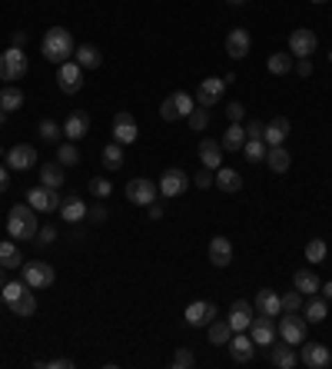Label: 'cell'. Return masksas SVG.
I'll return each mask as SVG.
<instances>
[{"label": "cell", "mask_w": 332, "mask_h": 369, "mask_svg": "<svg viewBox=\"0 0 332 369\" xmlns=\"http://www.w3.org/2000/svg\"><path fill=\"white\" fill-rule=\"evenodd\" d=\"M319 47V37L309 27H299V31L289 33V54L292 57H313Z\"/></svg>", "instance_id": "14"}, {"label": "cell", "mask_w": 332, "mask_h": 369, "mask_svg": "<svg viewBox=\"0 0 332 369\" xmlns=\"http://www.w3.org/2000/svg\"><path fill=\"white\" fill-rule=\"evenodd\" d=\"M3 117H7V113H3V110H0V126H3Z\"/></svg>", "instance_id": "62"}, {"label": "cell", "mask_w": 332, "mask_h": 369, "mask_svg": "<svg viewBox=\"0 0 332 369\" xmlns=\"http://www.w3.org/2000/svg\"><path fill=\"white\" fill-rule=\"evenodd\" d=\"M20 270H24V283H27L31 290H47V286H53V279H57L53 266H50V263H44V260L24 263Z\"/></svg>", "instance_id": "6"}, {"label": "cell", "mask_w": 332, "mask_h": 369, "mask_svg": "<svg viewBox=\"0 0 332 369\" xmlns=\"http://www.w3.org/2000/svg\"><path fill=\"white\" fill-rule=\"evenodd\" d=\"M74 33L67 31V27H50V31L44 33V40H40V54H44L50 63H67V60H74Z\"/></svg>", "instance_id": "1"}, {"label": "cell", "mask_w": 332, "mask_h": 369, "mask_svg": "<svg viewBox=\"0 0 332 369\" xmlns=\"http://www.w3.org/2000/svg\"><path fill=\"white\" fill-rule=\"evenodd\" d=\"M87 190H90V193H93V197H97V200H106L113 186H110V180H106V177H93V180H90V186H87Z\"/></svg>", "instance_id": "48"}, {"label": "cell", "mask_w": 332, "mask_h": 369, "mask_svg": "<svg viewBox=\"0 0 332 369\" xmlns=\"http://www.w3.org/2000/svg\"><path fill=\"white\" fill-rule=\"evenodd\" d=\"M229 356H233L236 363H249V359L256 356L253 336H249V333H233V339H229Z\"/></svg>", "instance_id": "23"}, {"label": "cell", "mask_w": 332, "mask_h": 369, "mask_svg": "<svg viewBox=\"0 0 332 369\" xmlns=\"http://www.w3.org/2000/svg\"><path fill=\"white\" fill-rule=\"evenodd\" d=\"M263 126H266L263 120H249L246 123V140H259L263 137Z\"/></svg>", "instance_id": "53"}, {"label": "cell", "mask_w": 332, "mask_h": 369, "mask_svg": "<svg viewBox=\"0 0 332 369\" xmlns=\"http://www.w3.org/2000/svg\"><path fill=\"white\" fill-rule=\"evenodd\" d=\"M27 290H31V286H27L24 279H14V283H3V290H0V296H3V303L10 306V303H14L17 296H20V293H27Z\"/></svg>", "instance_id": "45"}, {"label": "cell", "mask_w": 332, "mask_h": 369, "mask_svg": "<svg viewBox=\"0 0 332 369\" xmlns=\"http://www.w3.org/2000/svg\"><path fill=\"white\" fill-rule=\"evenodd\" d=\"M223 154H226V150H223V143H219V140H213V137L199 140V163H203L206 170L216 173V170L223 167Z\"/></svg>", "instance_id": "18"}, {"label": "cell", "mask_w": 332, "mask_h": 369, "mask_svg": "<svg viewBox=\"0 0 332 369\" xmlns=\"http://www.w3.org/2000/svg\"><path fill=\"white\" fill-rule=\"evenodd\" d=\"M246 333H249V336H253V343H256V346H263V350H269L272 343L279 339L272 316H263V313H256V316H253V323H249V329H246Z\"/></svg>", "instance_id": "11"}, {"label": "cell", "mask_w": 332, "mask_h": 369, "mask_svg": "<svg viewBox=\"0 0 332 369\" xmlns=\"http://www.w3.org/2000/svg\"><path fill=\"white\" fill-rule=\"evenodd\" d=\"M27 70H31V63H27L24 47H10V50H3V54H0V80H3V83H10V80H24V77H27Z\"/></svg>", "instance_id": "3"}, {"label": "cell", "mask_w": 332, "mask_h": 369, "mask_svg": "<svg viewBox=\"0 0 332 369\" xmlns=\"http://www.w3.org/2000/svg\"><path fill=\"white\" fill-rule=\"evenodd\" d=\"M229 3H233V7H242V3H246V0H229Z\"/></svg>", "instance_id": "61"}, {"label": "cell", "mask_w": 332, "mask_h": 369, "mask_svg": "<svg viewBox=\"0 0 332 369\" xmlns=\"http://www.w3.org/2000/svg\"><path fill=\"white\" fill-rule=\"evenodd\" d=\"M147 210H150V220H163V206L160 203H150Z\"/></svg>", "instance_id": "57"}, {"label": "cell", "mask_w": 332, "mask_h": 369, "mask_svg": "<svg viewBox=\"0 0 332 369\" xmlns=\"http://www.w3.org/2000/svg\"><path fill=\"white\" fill-rule=\"evenodd\" d=\"M37 133H40V140H44V143H60L63 126H60L57 120H40V126H37Z\"/></svg>", "instance_id": "42"}, {"label": "cell", "mask_w": 332, "mask_h": 369, "mask_svg": "<svg viewBox=\"0 0 332 369\" xmlns=\"http://www.w3.org/2000/svg\"><path fill=\"white\" fill-rule=\"evenodd\" d=\"M249 47H253V37H249L246 27H233V31L226 33V54L233 60H242V57L249 54Z\"/></svg>", "instance_id": "22"}, {"label": "cell", "mask_w": 332, "mask_h": 369, "mask_svg": "<svg viewBox=\"0 0 332 369\" xmlns=\"http://www.w3.org/2000/svg\"><path fill=\"white\" fill-rule=\"evenodd\" d=\"M206 336H210L213 346H229V339H233V326H229L226 320H213V323L206 326Z\"/></svg>", "instance_id": "36"}, {"label": "cell", "mask_w": 332, "mask_h": 369, "mask_svg": "<svg viewBox=\"0 0 332 369\" xmlns=\"http://www.w3.org/2000/svg\"><path fill=\"white\" fill-rule=\"evenodd\" d=\"M313 3H329V0H313Z\"/></svg>", "instance_id": "63"}, {"label": "cell", "mask_w": 332, "mask_h": 369, "mask_svg": "<svg viewBox=\"0 0 332 369\" xmlns=\"http://www.w3.org/2000/svg\"><path fill=\"white\" fill-rule=\"evenodd\" d=\"M306 329H309V323H306V316L299 320V313H283V320L276 323L279 339H283V343H289V346H299V343H306Z\"/></svg>", "instance_id": "4"}, {"label": "cell", "mask_w": 332, "mask_h": 369, "mask_svg": "<svg viewBox=\"0 0 332 369\" xmlns=\"http://www.w3.org/2000/svg\"><path fill=\"white\" fill-rule=\"evenodd\" d=\"M160 197H166V200H173V197H183L186 190H190V173L180 167H169L163 170V177H160Z\"/></svg>", "instance_id": "5"}, {"label": "cell", "mask_w": 332, "mask_h": 369, "mask_svg": "<svg viewBox=\"0 0 332 369\" xmlns=\"http://www.w3.org/2000/svg\"><path fill=\"white\" fill-rule=\"evenodd\" d=\"M216 320V303L213 300H193L186 306V323L190 326H210Z\"/></svg>", "instance_id": "17"}, {"label": "cell", "mask_w": 332, "mask_h": 369, "mask_svg": "<svg viewBox=\"0 0 332 369\" xmlns=\"http://www.w3.org/2000/svg\"><path fill=\"white\" fill-rule=\"evenodd\" d=\"M266 353H269V363L276 369H296L299 366V353H296V346H289V343H272Z\"/></svg>", "instance_id": "20"}, {"label": "cell", "mask_w": 332, "mask_h": 369, "mask_svg": "<svg viewBox=\"0 0 332 369\" xmlns=\"http://www.w3.org/2000/svg\"><path fill=\"white\" fill-rule=\"evenodd\" d=\"M292 54L289 50H279V54H269V60H266V70H269L272 77H286V74H292Z\"/></svg>", "instance_id": "34"}, {"label": "cell", "mask_w": 332, "mask_h": 369, "mask_svg": "<svg viewBox=\"0 0 332 369\" xmlns=\"http://www.w3.org/2000/svg\"><path fill=\"white\" fill-rule=\"evenodd\" d=\"M53 240H57V227H40L37 230V243L40 246H50Z\"/></svg>", "instance_id": "51"}, {"label": "cell", "mask_w": 332, "mask_h": 369, "mask_svg": "<svg viewBox=\"0 0 332 369\" xmlns=\"http://www.w3.org/2000/svg\"><path fill=\"white\" fill-rule=\"evenodd\" d=\"M27 203H31L37 213H53L60 210V190H50V186H31L27 190Z\"/></svg>", "instance_id": "9"}, {"label": "cell", "mask_w": 332, "mask_h": 369, "mask_svg": "<svg viewBox=\"0 0 332 369\" xmlns=\"http://www.w3.org/2000/svg\"><path fill=\"white\" fill-rule=\"evenodd\" d=\"M302 303H306V296H302L299 290L292 293H283V313H299Z\"/></svg>", "instance_id": "46"}, {"label": "cell", "mask_w": 332, "mask_h": 369, "mask_svg": "<svg viewBox=\"0 0 332 369\" xmlns=\"http://www.w3.org/2000/svg\"><path fill=\"white\" fill-rule=\"evenodd\" d=\"M87 133H90V117H87V110H70L67 120H63V137L80 143Z\"/></svg>", "instance_id": "16"}, {"label": "cell", "mask_w": 332, "mask_h": 369, "mask_svg": "<svg viewBox=\"0 0 332 369\" xmlns=\"http://www.w3.org/2000/svg\"><path fill=\"white\" fill-rule=\"evenodd\" d=\"M253 316H256V306H253V303H246V300H233L226 323L233 326V333H246L249 323H253Z\"/></svg>", "instance_id": "15"}, {"label": "cell", "mask_w": 332, "mask_h": 369, "mask_svg": "<svg viewBox=\"0 0 332 369\" xmlns=\"http://www.w3.org/2000/svg\"><path fill=\"white\" fill-rule=\"evenodd\" d=\"M74 60L83 67V70H97L100 63H103V54H100V47H93V44H80L74 50Z\"/></svg>", "instance_id": "30"}, {"label": "cell", "mask_w": 332, "mask_h": 369, "mask_svg": "<svg viewBox=\"0 0 332 369\" xmlns=\"http://www.w3.org/2000/svg\"><path fill=\"white\" fill-rule=\"evenodd\" d=\"M263 163H269L272 173H286L289 163H292V156H289L286 147H269V150H266V160H263Z\"/></svg>", "instance_id": "35"}, {"label": "cell", "mask_w": 332, "mask_h": 369, "mask_svg": "<svg viewBox=\"0 0 332 369\" xmlns=\"http://www.w3.org/2000/svg\"><path fill=\"white\" fill-rule=\"evenodd\" d=\"M292 70H299V77H313V60H309V57H299V67H292Z\"/></svg>", "instance_id": "54"}, {"label": "cell", "mask_w": 332, "mask_h": 369, "mask_svg": "<svg viewBox=\"0 0 332 369\" xmlns=\"http://www.w3.org/2000/svg\"><path fill=\"white\" fill-rule=\"evenodd\" d=\"M156 197H160V186L147 180V177H136V180L126 183V200L133 206H150V203H156Z\"/></svg>", "instance_id": "7"}, {"label": "cell", "mask_w": 332, "mask_h": 369, "mask_svg": "<svg viewBox=\"0 0 332 369\" xmlns=\"http://www.w3.org/2000/svg\"><path fill=\"white\" fill-rule=\"evenodd\" d=\"M289 120L286 117H276V120H269L266 126H263V140H266V147H283L289 137Z\"/></svg>", "instance_id": "27"}, {"label": "cell", "mask_w": 332, "mask_h": 369, "mask_svg": "<svg viewBox=\"0 0 332 369\" xmlns=\"http://www.w3.org/2000/svg\"><path fill=\"white\" fill-rule=\"evenodd\" d=\"M292 286L302 293V296H316L319 290H322V279H319L316 270H296V277H292Z\"/></svg>", "instance_id": "29"}, {"label": "cell", "mask_w": 332, "mask_h": 369, "mask_svg": "<svg viewBox=\"0 0 332 369\" xmlns=\"http://www.w3.org/2000/svg\"><path fill=\"white\" fill-rule=\"evenodd\" d=\"M37 163V150H33L31 143H17L7 150V167L17 170V173H24V170H31Z\"/></svg>", "instance_id": "19"}, {"label": "cell", "mask_w": 332, "mask_h": 369, "mask_svg": "<svg viewBox=\"0 0 332 369\" xmlns=\"http://www.w3.org/2000/svg\"><path fill=\"white\" fill-rule=\"evenodd\" d=\"M57 87H60V93H67V97L80 93V87H83V67L76 60L60 63V67H57Z\"/></svg>", "instance_id": "10"}, {"label": "cell", "mask_w": 332, "mask_h": 369, "mask_svg": "<svg viewBox=\"0 0 332 369\" xmlns=\"http://www.w3.org/2000/svg\"><path fill=\"white\" fill-rule=\"evenodd\" d=\"M24 44H27V33L17 31V33H14V47H24Z\"/></svg>", "instance_id": "58"}, {"label": "cell", "mask_w": 332, "mask_h": 369, "mask_svg": "<svg viewBox=\"0 0 332 369\" xmlns=\"http://www.w3.org/2000/svg\"><path fill=\"white\" fill-rule=\"evenodd\" d=\"M219 143H223V150H226V154H240L242 143H246V126H242V123H229Z\"/></svg>", "instance_id": "32"}, {"label": "cell", "mask_w": 332, "mask_h": 369, "mask_svg": "<svg viewBox=\"0 0 332 369\" xmlns=\"http://www.w3.org/2000/svg\"><path fill=\"white\" fill-rule=\"evenodd\" d=\"M266 150H269V147H266V140H263V137H259V140H246V143H242L246 163H263V160H266Z\"/></svg>", "instance_id": "39"}, {"label": "cell", "mask_w": 332, "mask_h": 369, "mask_svg": "<svg viewBox=\"0 0 332 369\" xmlns=\"http://www.w3.org/2000/svg\"><path fill=\"white\" fill-rule=\"evenodd\" d=\"M63 170L60 163H40V183L50 186V190H60L63 186Z\"/></svg>", "instance_id": "38"}, {"label": "cell", "mask_w": 332, "mask_h": 369, "mask_svg": "<svg viewBox=\"0 0 332 369\" xmlns=\"http://www.w3.org/2000/svg\"><path fill=\"white\" fill-rule=\"evenodd\" d=\"M3 283H7V279H3V266H0V290H3Z\"/></svg>", "instance_id": "60"}, {"label": "cell", "mask_w": 332, "mask_h": 369, "mask_svg": "<svg viewBox=\"0 0 332 369\" xmlns=\"http://www.w3.org/2000/svg\"><path fill=\"white\" fill-rule=\"evenodd\" d=\"M213 186H219L223 193H240V190H242V177H240V170H233V167H219L216 173H213Z\"/></svg>", "instance_id": "28"}, {"label": "cell", "mask_w": 332, "mask_h": 369, "mask_svg": "<svg viewBox=\"0 0 332 369\" xmlns=\"http://www.w3.org/2000/svg\"><path fill=\"white\" fill-rule=\"evenodd\" d=\"M253 306H256V313H263V316H272V320H276V316H283V296H279L276 290H259Z\"/></svg>", "instance_id": "25"}, {"label": "cell", "mask_w": 332, "mask_h": 369, "mask_svg": "<svg viewBox=\"0 0 332 369\" xmlns=\"http://www.w3.org/2000/svg\"><path fill=\"white\" fill-rule=\"evenodd\" d=\"M206 256H210V266H216V270H226L229 263H233V243H229L226 236H213Z\"/></svg>", "instance_id": "21"}, {"label": "cell", "mask_w": 332, "mask_h": 369, "mask_svg": "<svg viewBox=\"0 0 332 369\" xmlns=\"http://www.w3.org/2000/svg\"><path fill=\"white\" fill-rule=\"evenodd\" d=\"M7 309H10L14 316H20V320H27V316H33V313H37V296H33L31 290L20 293V296H17V300Z\"/></svg>", "instance_id": "37"}, {"label": "cell", "mask_w": 332, "mask_h": 369, "mask_svg": "<svg viewBox=\"0 0 332 369\" xmlns=\"http://www.w3.org/2000/svg\"><path fill=\"white\" fill-rule=\"evenodd\" d=\"M299 363L309 369L332 366V350L326 343H299Z\"/></svg>", "instance_id": "8"}, {"label": "cell", "mask_w": 332, "mask_h": 369, "mask_svg": "<svg viewBox=\"0 0 332 369\" xmlns=\"http://www.w3.org/2000/svg\"><path fill=\"white\" fill-rule=\"evenodd\" d=\"M103 167L106 170H120L123 167V147L117 143V140L103 147Z\"/></svg>", "instance_id": "41"}, {"label": "cell", "mask_w": 332, "mask_h": 369, "mask_svg": "<svg viewBox=\"0 0 332 369\" xmlns=\"http://www.w3.org/2000/svg\"><path fill=\"white\" fill-rule=\"evenodd\" d=\"M50 369H74V359H50Z\"/></svg>", "instance_id": "56"}, {"label": "cell", "mask_w": 332, "mask_h": 369, "mask_svg": "<svg viewBox=\"0 0 332 369\" xmlns=\"http://www.w3.org/2000/svg\"><path fill=\"white\" fill-rule=\"evenodd\" d=\"M186 120H190V126H193L197 133H203V130L210 126V107H193V113H190Z\"/></svg>", "instance_id": "44"}, {"label": "cell", "mask_w": 332, "mask_h": 369, "mask_svg": "<svg viewBox=\"0 0 332 369\" xmlns=\"http://www.w3.org/2000/svg\"><path fill=\"white\" fill-rule=\"evenodd\" d=\"M37 230H40V223H37V210H33L31 203H17L10 216H7V233H10V240H37Z\"/></svg>", "instance_id": "2"}, {"label": "cell", "mask_w": 332, "mask_h": 369, "mask_svg": "<svg viewBox=\"0 0 332 369\" xmlns=\"http://www.w3.org/2000/svg\"><path fill=\"white\" fill-rule=\"evenodd\" d=\"M7 190H10V167L0 163V193H7Z\"/></svg>", "instance_id": "55"}, {"label": "cell", "mask_w": 332, "mask_h": 369, "mask_svg": "<svg viewBox=\"0 0 332 369\" xmlns=\"http://www.w3.org/2000/svg\"><path fill=\"white\" fill-rule=\"evenodd\" d=\"M193 363H197V353L186 350V346H180V350L173 353V369H190Z\"/></svg>", "instance_id": "47"}, {"label": "cell", "mask_w": 332, "mask_h": 369, "mask_svg": "<svg viewBox=\"0 0 332 369\" xmlns=\"http://www.w3.org/2000/svg\"><path fill=\"white\" fill-rule=\"evenodd\" d=\"M223 93H226V80L206 77V80H199V87H197V93H193V100H197V107H216Z\"/></svg>", "instance_id": "13"}, {"label": "cell", "mask_w": 332, "mask_h": 369, "mask_svg": "<svg viewBox=\"0 0 332 369\" xmlns=\"http://www.w3.org/2000/svg\"><path fill=\"white\" fill-rule=\"evenodd\" d=\"M87 220L100 227V223H106V220H110V210H106L103 203H93V206H87Z\"/></svg>", "instance_id": "49"}, {"label": "cell", "mask_w": 332, "mask_h": 369, "mask_svg": "<svg viewBox=\"0 0 332 369\" xmlns=\"http://www.w3.org/2000/svg\"><path fill=\"white\" fill-rule=\"evenodd\" d=\"M60 220L63 223H83V220H87V203L80 200V197H76V193H70V197H63L60 200Z\"/></svg>", "instance_id": "24"}, {"label": "cell", "mask_w": 332, "mask_h": 369, "mask_svg": "<svg viewBox=\"0 0 332 369\" xmlns=\"http://www.w3.org/2000/svg\"><path fill=\"white\" fill-rule=\"evenodd\" d=\"M319 293H322L326 300H332V283H326V286H322V290H319Z\"/></svg>", "instance_id": "59"}, {"label": "cell", "mask_w": 332, "mask_h": 369, "mask_svg": "<svg viewBox=\"0 0 332 369\" xmlns=\"http://www.w3.org/2000/svg\"><path fill=\"white\" fill-rule=\"evenodd\" d=\"M24 104H27L24 90L14 87V83H3V90H0V110H3V113H14V110H20Z\"/></svg>", "instance_id": "31"}, {"label": "cell", "mask_w": 332, "mask_h": 369, "mask_svg": "<svg viewBox=\"0 0 332 369\" xmlns=\"http://www.w3.org/2000/svg\"><path fill=\"white\" fill-rule=\"evenodd\" d=\"M0 266H3V270H20V266H24L20 246L10 243V240H0Z\"/></svg>", "instance_id": "33"}, {"label": "cell", "mask_w": 332, "mask_h": 369, "mask_svg": "<svg viewBox=\"0 0 332 369\" xmlns=\"http://www.w3.org/2000/svg\"><path fill=\"white\" fill-rule=\"evenodd\" d=\"M326 253H329L326 240H309V243H306V260L313 263V266H319V263L326 260Z\"/></svg>", "instance_id": "43"}, {"label": "cell", "mask_w": 332, "mask_h": 369, "mask_svg": "<svg viewBox=\"0 0 332 369\" xmlns=\"http://www.w3.org/2000/svg\"><path fill=\"white\" fill-rule=\"evenodd\" d=\"M302 316H306V323H326L329 320V300L326 296H309L306 303H302Z\"/></svg>", "instance_id": "26"}, {"label": "cell", "mask_w": 332, "mask_h": 369, "mask_svg": "<svg viewBox=\"0 0 332 369\" xmlns=\"http://www.w3.org/2000/svg\"><path fill=\"white\" fill-rule=\"evenodd\" d=\"M57 163H60V167H76V163H80V150H76L74 140L57 143Z\"/></svg>", "instance_id": "40"}, {"label": "cell", "mask_w": 332, "mask_h": 369, "mask_svg": "<svg viewBox=\"0 0 332 369\" xmlns=\"http://www.w3.org/2000/svg\"><path fill=\"white\" fill-rule=\"evenodd\" d=\"M242 113H246V107H242V104H236V100H233V104L226 107L229 123H242Z\"/></svg>", "instance_id": "52"}, {"label": "cell", "mask_w": 332, "mask_h": 369, "mask_svg": "<svg viewBox=\"0 0 332 369\" xmlns=\"http://www.w3.org/2000/svg\"><path fill=\"white\" fill-rule=\"evenodd\" d=\"M136 137H140V126H136L133 113H130V110L113 113V140H117L120 147H130V143H136Z\"/></svg>", "instance_id": "12"}, {"label": "cell", "mask_w": 332, "mask_h": 369, "mask_svg": "<svg viewBox=\"0 0 332 369\" xmlns=\"http://www.w3.org/2000/svg\"><path fill=\"white\" fill-rule=\"evenodd\" d=\"M193 183L199 186V190H210L213 186V170H206V167H199L197 173H193Z\"/></svg>", "instance_id": "50"}]
</instances>
